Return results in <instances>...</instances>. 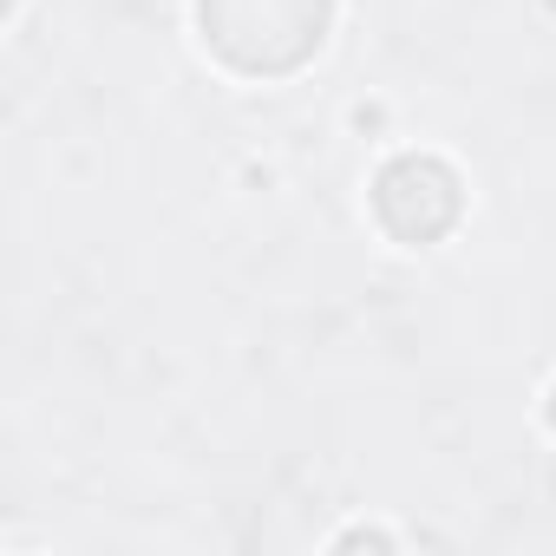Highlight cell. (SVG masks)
Wrapping results in <instances>:
<instances>
[{"mask_svg": "<svg viewBox=\"0 0 556 556\" xmlns=\"http://www.w3.org/2000/svg\"><path fill=\"white\" fill-rule=\"evenodd\" d=\"M203 40L255 79L295 73L308 53H321L334 0H197Z\"/></svg>", "mask_w": 556, "mask_h": 556, "instance_id": "1", "label": "cell"}]
</instances>
